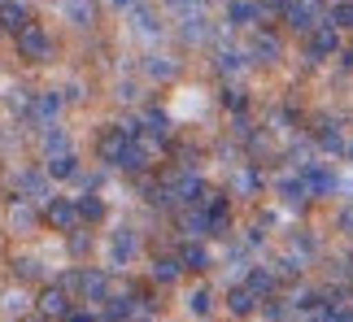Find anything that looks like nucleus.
Wrapping results in <instances>:
<instances>
[{"instance_id": "33", "label": "nucleus", "mask_w": 353, "mask_h": 322, "mask_svg": "<svg viewBox=\"0 0 353 322\" xmlns=\"http://www.w3.org/2000/svg\"><path fill=\"white\" fill-rule=\"evenodd\" d=\"M341 226H345V231H353V209H345V213H341Z\"/></svg>"}, {"instance_id": "27", "label": "nucleus", "mask_w": 353, "mask_h": 322, "mask_svg": "<svg viewBox=\"0 0 353 322\" xmlns=\"http://www.w3.org/2000/svg\"><path fill=\"white\" fill-rule=\"evenodd\" d=\"M205 261H210V257H205V248H196V244H188V248H183V266H192V270H201Z\"/></svg>"}, {"instance_id": "1", "label": "nucleus", "mask_w": 353, "mask_h": 322, "mask_svg": "<svg viewBox=\"0 0 353 322\" xmlns=\"http://www.w3.org/2000/svg\"><path fill=\"white\" fill-rule=\"evenodd\" d=\"M65 283L79 288L88 301H105V292H110V279H105L101 270H79V275H65Z\"/></svg>"}, {"instance_id": "2", "label": "nucleus", "mask_w": 353, "mask_h": 322, "mask_svg": "<svg viewBox=\"0 0 353 322\" xmlns=\"http://www.w3.org/2000/svg\"><path fill=\"white\" fill-rule=\"evenodd\" d=\"M57 114H61V96H57V92H35L31 105H26V118H31V122H39V127L52 122Z\"/></svg>"}, {"instance_id": "9", "label": "nucleus", "mask_w": 353, "mask_h": 322, "mask_svg": "<svg viewBox=\"0 0 353 322\" xmlns=\"http://www.w3.org/2000/svg\"><path fill=\"white\" fill-rule=\"evenodd\" d=\"M0 26H5V31H13V35L26 31V26H31V22H26V9L13 5V0H0Z\"/></svg>"}, {"instance_id": "34", "label": "nucleus", "mask_w": 353, "mask_h": 322, "mask_svg": "<svg viewBox=\"0 0 353 322\" xmlns=\"http://www.w3.org/2000/svg\"><path fill=\"white\" fill-rule=\"evenodd\" d=\"M65 322H92V314H83V310H74V314L65 318Z\"/></svg>"}, {"instance_id": "8", "label": "nucleus", "mask_w": 353, "mask_h": 322, "mask_svg": "<svg viewBox=\"0 0 353 322\" xmlns=\"http://www.w3.org/2000/svg\"><path fill=\"white\" fill-rule=\"evenodd\" d=\"M74 218H83V213H79V205H70V200H52L48 205V222L57 226V231H70Z\"/></svg>"}, {"instance_id": "6", "label": "nucleus", "mask_w": 353, "mask_h": 322, "mask_svg": "<svg viewBox=\"0 0 353 322\" xmlns=\"http://www.w3.org/2000/svg\"><path fill=\"white\" fill-rule=\"evenodd\" d=\"M131 257H135V231L131 226H118L114 239H110V261L118 266V261H131Z\"/></svg>"}, {"instance_id": "14", "label": "nucleus", "mask_w": 353, "mask_h": 322, "mask_svg": "<svg viewBox=\"0 0 353 322\" xmlns=\"http://www.w3.org/2000/svg\"><path fill=\"white\" fill-rule=\"evenodd\" d=\"M144 70H148V78L166 83V78H174V70H179V65H174L170 57H148V61H144Z\"/></svg>"}, {"instance_id": "12", "label": "nucleus", "mask_w": 353, "mask_h": 322, "mask_svg": "<svg viewBox=\"0 0 353 322\" xmlns=\"http://www.w3.org/2000/svg\"><path fill=\"white\" fill-rule=\"evenodd\" d=\"M249 52H253L257 61H275V57H279V39H275V35H266V31H257V35H253V44H249Z\"/></svg>"}, {"instance_id": "26", "label": "nucleus", "mask_w": 353, "mask_h": 322, "mask_svg": "<svg viewBox=\"0 0 353 322\" xmlns=\"http://www.w3.org/2000/svg\"><path fill=\"white\" fill-rule=\"evenodd\" d=\"M240 57H244V52H236V48H223V52H219V65L236 74V70H244V61H240Z\"/></svg>"}, {"instance_id": "13", "label": "nucleus", "mask_w": 353, "mask_h": 322, "mask_svg": "<svg viewBox=\"0 0 353 322\" xmlns=\"http://www.w3.org/2000/svg\"><path fill=\"white\" fill-rule=\"evenodd\" d=\"M39 310H44V318H61L65 314V292L61 288H48L44 297H39Z\"/></svg>"}, {"instance_id": "23", "label": "nucleus", "mask_w": 353, "mask_h": 322, "mask_svg": "<svg viewBox=\"0 0 353 322\" xmlns=\"http://www.w3.org/2000/svg\"><path fill=\"white\" fill-rule=\"evenodd\" d=\"M79 213H83L88 222H97V218H105V205H101L97 196H83V200H79Z\"/></svg>"}, {"instance_id": "30", "label": "nucleus", "mask_w": 353, "mask_h": 322, "mask_svg": "<svg viewBox=\"0 0 353 322\" xmlns=\"http://www.w3.org/2000/svg\"><path fill=\"white\" fill-rule=\"evenodd\" d=\"M131 310H135V297H118V301H114V305H110V318H114V322H118V318H127V314H131Z\"/></svg>"}, {"instance_id": "5", "label": "nucleus", "mask_w": 353, "mask_h": 322, "mask_svg": "<svg viewBox=\"0 0 353 322\" xmlns=\"http://www.w3.org/2000/svg\"><path fill=\"white\" fill-rule=\"evenodd\" d=\"M301 179H305V187H310L314 196H327L332 187H336V174H332L327 166H319V161H314V166H305V170H301Z\"/></svg>"}, {"instance_id": "32", "label": "nucleus", "mask_w": 353, "mask_h": 322, "mask_svg": "<svg viewBox=\"0 0 353 322\" xmlns=\"http://www.w3.org/2000/svg\"><path fill=\"white\" fill-rule=\"evenodd\" d=\"M9 218H13V226H31V218H35V213H31V205H13V213H9Z\"/></svg>"}, {"instance_id": "24", "label": "nucleus", "mask_w": 353, "mask_h": 322, "mask_svg": "<svg viewBox=\"0 0 353 322\" xmlns=\"http://www.w3.org/2000/svg\"><path fill=\"white\" fill-rule=\"evenodd\" d=\"M48 174H52V179H65V174H74V157H48Z\"/></svg>"}, {"instance_id": "16", "label": "nucleus", "mask_w": 353, "mask_h": 322, "mask_svg": "<svg viewBox=\"0 0 353 322\" xmlns=\"http://www.w3.org/2000/svg\"><path fill=\"white\" fill-rule=\"evenodd\" d=\"M249 292H253V297H270V292H275V275H270V270H253L249 275Z\"/></svg>"}, {"instance_id": "3", "label": "nucleus", "mask_w": 353, "mask_h": 322, "mask_svg": "<svg viewBox=\"0 0 353 322\" xmlns=\"http://www.w3.org/2000/svg\"><path fill=\"white\" fill-rule=\"evenodd\" d=\"M341 48V35H336V26L332 22H323V26H314V31H310V57H327V52H336Z\"/></svg>"}, {"instance_id": "36", "label": "nucleus", "mask_w": 353, "mask_h": 322, "mask_svg": "<svg viewBox=\"0 0 353 322\" xmlns=\"http://www.w3.org/2000/svg\"><path fill=\"white\" fill-rule=\"evenodd\" d=\"M118 5H127V0H118Z\"/></svg>"}, {"instance_id": "21", "label": "nucleus", "mask_w": 353, "mask_h": 322, "mask_svg": "<svg viewBox=\"0 0 353 322\" xmlns=\"http://www.w3.org/2000/svg\"><path fill=\"white\" fill-rule=\"evenodd\" d=\"M174 275H179V261H174V257H161V261H153V279H157V283H170Z\"/></svg>"}, {"instance_id": "20", "label": "nucleus", "mask_w": 353, "mask_h": 322, "mask_svg": "<svg viewBox=\"0 0 353 322\" xmlns=\"http://www.w3.org/2000/svg\"><path fill=\"white\" fill-rule=\"evenodd\" d=\"M279 192H283V200H292V205H296V200H305V196H310V187H305V179H283V183H279Z\"/></svg>"}, {"instance_id": "10", "label": "nucleus", "mask_w": 353, "mask_h": 322, "mask_svg": "<svg viewBox=\"0 0 353 322\" xmlns=\"http://www.w3.org/2000/svg\"><path fill=\"white\" fill-rule=\"evenodd\" d=\"M18 192L26 200H44L48 196V183H44V174H35V170H22L18 174Z\"/></svg>"}, {"instance_id": "7", "label": "nucleus", "mask_w": 353, "mask_h": 322, "mask_svg": "<svg viewBox=\"0 0 353 322\" xmlns=\"http://www.w3.org/2000/svg\"><path fill=\"white\" fill-rule=\"evenodd\" d=\"M283 18H288L292 31H314V9H310L305 0H292V5H283Z\"/></svg>"}, {"instance_id": "19", "label": "nucleus", "mask_w": 353, "mask_h": 322, "mask_svg": "<svg viewBox=\"0 0 353 322\" xmlns=\"http://www.w3.org/2000/svg\"><path fill=\"white\" fill-rule=\"evenodd\" d=\"M319 322H353V310H345V305L327 301V305L319 310Z\"/></svg>"}, {"instance_id": "31", "label": "nucleus", "mask_w": 353, "mask_h": 322, "mask_svg": "<svg viewBox=\"0 0 353 322\" xmlns=\"http://www.w3.org/2000/svg\"><path fill=\"white\" fill-rule=\"evenodd\" d=\"M188 310H192V314H210V292H192V297H188Z\"/></svg>"}, {"instance_id": "18", "label": "nucleus", "mask_w": 353, "mask_h": 322, "mask_svg": "<svg viewBox=\"0 0 353 322\" xmlns=\"http://www.w3.org/2000/svg\"><path fill=\"white\" fill-rule=\"evenodd\" d=\"M227 305H232V314H253V292L249 288H232Z\"/></svg>"}, {"instance_id": "29", "label": "nucleus", "mask_w": 353, "mask_h": 322, "mask_svg": "<svg viewBox=\"0 0 353 322\" xmlns=\"http://www.w3.org/2000/svg\"><path fill=\"white\" fill-rule=\"evenodd\" d=\"M183 226H188L192 235H205V226H210V213H188V218H183Z\"/></svg>"}, {"instance_id": "28", "label": "nucleus", "mask_w": 353, "mask_h": 322, "mask_svg": "<svg viewBox=\"0 0 353 322\" xmlns=\"http://www.w3.org/2000/svg\"><path fill=\"white\" fill-rule=\"evenodd\" d=\"M166 122H170L166 114H148V136H153V140H161V136H166V131H170Z\"/></svg>"}, {"instance_id": "4", "label": "nucleus", "mask_w": 353, "mask_h": 322, "mask_svg": "<svg viewBox=\"0 0 353 322\" xmlns=\"http://www.w3.org/2000/svg\"><path fill=\"white\" fill-rule=\"evenodd\" d=\"M18 52H22V57H31V61L48 57V35L39 31V26H26V31H18Z\"/></svg>"}, {"instance_id": "35", "label": "nucleus", "mask_w": 353, "mask_h": 322, "mask_svg": "<svg viewBox=\"0 0 353 322\" xmlns=\"http://www.w3.org/2000/svg\"><path fill=\"white\" fill-rule=\"evenodd\" d=\"M31 322H44V318H31Z\"/></svg>"}, {"instance_id": "25", "label": "nucleus", "mask_w": 353, "mask_h": 322, "mask_svg": "<svg viewBox=\"0 0 353 322\" xmlns=\"http://www.w3.org/2000/svg\"><path fill=\"white\" fill-rule=\"evenodd\" d=\"M332 26H353V0H341L332 9Z\"/></svg>"}, {"instance_id": "15", "label": "nucleus", "mask_w": 353, "mask_h": 322, "mask_svg": "<svg viewBox=\"0 0 353 322\" xmlns=\"http://www.w3.org/2000/svg\"><path fill=\"white\" fill-rule=\"evenodd\" d=\"M227 18H232L236 26H249L257 18V5L253 0H232V5H227Z\"/></svg>"}, {"instance_id": "11", "label": "nucleus", "mask_w": 353, "mask_h": 322, "mask_svg": "<svg viewBox=\"0 0 353 322\" xmlns=\"http://www.w3.org/2000/svg\"><path fill=\"white\" fill-rule=\"evenodd\" d=\"M110 166H118V170H140L144 166V149H140V144H122V149L114 153V161H110Z\"/></svg>"}, {"instance_id": "17", "label": "nucleus", "mask_w": 353, "mask_h": 322, "mask_svg": "<svg viewBox=\"0 0 353 322\" xmlns=\"http://www.w3.org/2000/svg\"><path fill=\"white\" fill-rule=\"evenodd\" d=\"M44 153L48 157H70V140H65L61 131H48V136H44Z\"/></svg>"}, {"instance_id": "22", "label": "nucleus", "mask_w": 353, "mask_h": 322, "mask_svg": "<svg viewBox=\"0 0 353 322\" xmlns=\"http://www.w3.org/2000/svg\"><path fill=\"white\" fill-rule=\"evenodd\" d=\"M131 18H135V31H140V35H157V31H161L148 9H131Z\"/></svg>"}, {"instance_id": "37", "label": "nucleus", "mask_w": 353, "mask_h": 322, "mask_svg": "<svg viewBox=\"0 0 353 322\" xmlns=\"http://www.w3.org/2000/svg\"><path fill=\"white\" fill-rule=\"evenodd\" d=\"M13 5H22V0H13Z\"/></svg>"}]
</instances>
